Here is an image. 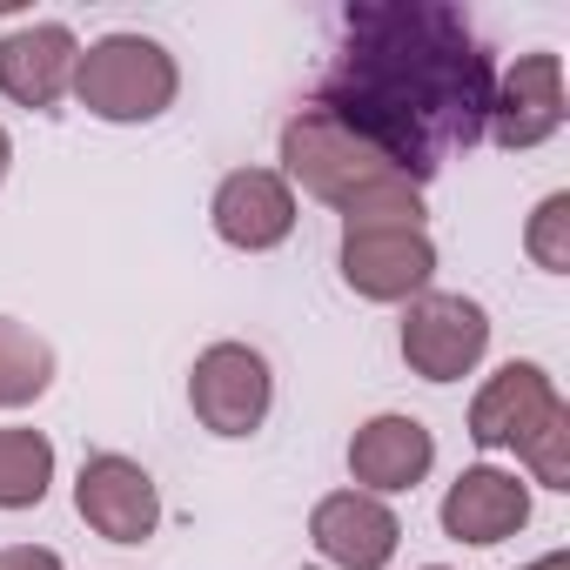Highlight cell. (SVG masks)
<instances>
[{
    "label": "cell",
    "instance_id": "6da1fadb",
    "mask_svg": "<svg viewBox=\"0 0 570 570\" xmlns=\"http://www.w3.org/2000/svg\"><path fill=\"white\" fill-rule=\"evenodd\" d=\"M497 68L456 8L436 0H370L343 14V55L316 95L350 135L390 155L416 188L483 141Z\"/></svg>",
    "mask_w": 570,
    "mask_h": 570
},
{
    "label": "cell",
    "instance_id": "7a4b0ae2",
    "mask_svg": "<svg viewBox=\"0 0 570 570\" xmlns=\"http://www.w3.org/2000/svg\"><path fill=\"white\" fill-rule=\"evenodd\" d=\"M289 188L330 202L343 215V228H423V188L376 155L363 135H350L336 115H323L316 101L282 121V168Z\"/></svg>",
    "mask_w": 570,
    "mask_h": 570
},
{
    "label": "cell",
    "instance_id": "3957f363",
    "mask_svg": "<svg viewBox=\"0 0 570 570\" xmlns=\"http://www.w3.org/2000/svg\"><path fill=\"white\" fill-rule=\"evenodd\" d=\"M68 95H75L95 121L135 128V121H155V115L175 108L181 68H175V55H168L155 35H101V41L81 48Z\"/></svg>",
    "mask_w": 570,
    "mask_h": 570
},
{
    "label": "cell",
    "instance_id": "277c9868",
    "mask_svg": "<svg viewBox=\"0 0 570 570\" xmlns=\"http://www.w3.org/2000/svg\"><path fill=\"white\" fill-rule=\"evenodd\" d=\"M403 363L423 383H463L483 356H490V309L476 296H443L423 289L416 303H403Z\"/></svg>",
    "mask_w": 570,
    "mask_h": 570
},
{
    "label": "cell",
    "instance_id": "5b68a950",
    "mask_svg": "<svg viewBox=\"0 0 570 570\" xmlns=\"http://www.w3.org/2000/svg\"><path fill=\"white\" fill-rule=\"evenodd\" d=\"M268 403H275V376H268V356L248 350V343H208L188 370V410L208 436H255L268 423Z\"/></svg>",
    "mask_w": 570,
    "mask_h": 570
},
{
    "label": "cell",
    "instance_id": "8992f818",
    "mask_svg": "<svg viewBox=\"0 0 570 570\" xmlns=\"http://www.w3.org/2000/svg\"><path fill=\"white\" fill-rule=\"evenodd\" d=\"M336 268L363 303H416L436 275V242L430 228H343Z\"/></svg>",
    "mask_w": 570,
    "mask_h": 570
},
{
    "label": "cell",
    "instance_id": "52a82bcc",
    "mask_svg": "<svg viewBox=\"0 0 570 570\" xmlns=\"http://www.w3.org/2000/svg\"><path fill=\"white\" fill-rule=\"evenodd\" d=\"M75 510H81V523H88L95 537H108V543H148V537L161 530V490H155V476H148L135 456H121V450H101V456L81 463V476H75Z\"/></svg>",
    "mask_w": 570,
    "mask_h": 570
},
{
    "label": "cell",
    "instance_id": "ba28073f",
    "mask_svg": "<svg viewBox=\"0 0 570 570\" xmlns=\"http://www.w3.org/2000/svg\"><path fill=\"white\" fill-rule=\"evenodd\" d=\"M557 128H563V61H557L550 48L517 55L510 75H503L497 95H490V121H483V135H490L497 148L523 155V148H543Z\"/></svg>",
    "mask_w": 570,
    "mask_h": 570
},
{
    "label": "cell",
    "instance_id": "9c48e42d",
    "mask_svg": "<svg viewBox=\"0 0 570 570\" xmlns=\"http://www.w3.org/2000/svg\"><path fill=\"white\" fill-rule=\"evenodd\" d=\"M208 222L228 248L242 255H268L296 235V188L282 181L275 168H228L215 181V202H208Z\"/></svg>",
    "mask_w": 570,
    "mask_h": 570
},
{
    "label": "cell",
    "instance_id": "30bf717a",
    "mask_svg": "<svg viewBox=\"0 0 570 570\" xmlns=\"http://www.w3.org/2000/svg\"><path fill=\"white\" fill-rule=\"evenodd\" d=\"M309 537H316V557L336 570H390L403 543V517L370 490H330L309 510Z\"/></svg>",
    "mask_w": 570,
    "mask_h": 570
},
{
    "label": "cell",
    "instance_id": "8fae6325",
    "mask_svg": "<svg viewBox=\"0 0 570 570\" xmlns=\"http://www.w3.org/2000/svg\"><path fill=\"white\" fill-rule=\"evenodd\" d=\"M430 470H436V436H430L423 416L383 410V416H370V423L350 436V476H356V490H370V497H403V490H416Z\"/></svg>",
    "mask_w": 570,
    "mask_h": 570
},
{
    "label": "cell",
    "instance_id": "7c38bea8",
    "mask_svg": "<svg viewBox=\"0 0 570 570\" xmlns=\"http://www.w3.org/2000/svg\"><path fill=\"white\" fill-rule=\"evenodd\" d=\"M75 61H81V41L75 28L61 21H28L0 41V95L14 108H61L68 88H75Z\"/></svg>",
    "mask_w": 570,
    "mask_h": 570
},
{
    "label": "cell",
    "instance_id": "4fadbf2b",
    "mask_svg": "<svg viewBox=\"0 0 570 570\" xmlns=\"http://www.w3.org/2000/svg\"><path fill=\"white\" fill-rule=\"evenodd\" d=\"M557 410H563V396H557V383H550L543 363H503L476 390V403H470V443L476 450H517Z\"/></svg>",
    "mask_w": 570,
    "mask_h": 570
},
{
    "label": "cell",
    "instance_id": "5bb4252c",
    "mask_svg": "<svg viewBox=\"0 0 570 570\" xmlns=\"http://www.w3.org/2000/svg\"><path fill=\"white\" fill-rule=\"evenodd\" d=\"M436 517H443V537L490 550V543H503V537H517V530L530 523V483H523L517 470L470 463V470L443 490V510H436Z\"/></svg>",
    "mask_w": 570,
    "mask_h": 570
},
{
    "label": "cell",
    "instance_id": "9a60e30c",
    "mask_svg": "<svg viewBox=\"0 0 570 570\" xmlns=\"http://www.w3.org/2000/svg\"><path fill=\"white\" fill-rule=\"evenodd\" d=\"M55 390V350L28 323L0 316V410H28Z\"/></svg>",
    "mask_w": 570,
    "mask_h": 570
},
{
    "label": "cell",
    "instance_id": "2e32d148",
    "mask_svg": "<svg viewBox=\"0 0 570 570\" xmlns=\"http://www.w3.org/2000/svg\"><path fill=\"white\" fill-rule=\"evenodd\" d=\"M55 490L48 430H0V510H35Z\"/></svg>",
    "mask_w": 570,
    "mask_h": 570
},
{
    "label": "cell",
    "instance_id": "e0dca14e",
    "mask_svg": "<svg viewBox=\"0 0 570 570\" xmlns=\"http://www.w3.org/2000/svg\"><path fill=\"white\" fill-rule=\"evenodd\" d=\"M523 255L543 275H570V188H557V195L537 202V215L523 222Z\"/></svg>",
    "mask_w": 570,
    "mask_h": 570
},
{
    "label": "cell",
    "instance_id": "ac0fdd59",
    "mask_svg": "<svg viewBox=\"0 0 570 570\" xmlns=\"http://www.w3.org/2000/svg\"><path fill=\"white\" fill-rule=\"evenodd\" d=\"M517 456H523V470H530L543 490H570V403H563L543 430H530V436L517 443Z\"/></svg>",
    "mask_w": 570,
    "mask_h": 570
},
{
    "label": "cell",
    "instance_id": "d6986e66",
    "mask_svg": "<svg viewBox=\"0 0 570 570\" xmlns=\"http://www.w3.org/2000/svg\"><path fill=\"white\" fill-rule=\"evenodd\" d=\"M0 570H68V563L48 543H8V550H0Z\"/></svg>",
    "mask_w": 570,
    "mask_h": 570
},
{
    "label": "cell",
    "instance_id": "ffe728a7",
    "mask_svg": "<svg viewBox=\"0 0 570 570\" xmlns=\"http://www.w3.org/2000/svg\"><path fill=\"white\" fill-rule=\"evenodd\" d=\"M523 570H570V550H543L537 563H523Z\"/></svg>",
    "mask_w": 570,
    "mask_h": 570
},
{
    "label": "cell",
    "instance_id": "44dd1931",
    "mask_svg": "<svg viewBox=\"0 0 570 570\" xmlns=\"http://www.w3.org/2000/svg\"><path fill=\"white\" fill-rule=\"evenodd\" d=\"M8 168H14V141H8V128H0V181H8Z\"/></svg>",
    "mask_w": 570,
    "mask_h": 570
},
{
    "label": "cell",
    "instance_id": "7402d4cb",
    "mask_svg": "<svg viewBox=\"0 0 570 570\" xmlns=\"http://www.w3.org/2000/svg\"><path fill=\"white\" fill-rule=\"evenodd\" d=\"M423 570H443V563H423Z\"/></svg>",
    "mask_w": 570,
    "mask_h": 570
}]
</instances>
